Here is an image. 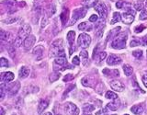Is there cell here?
Segmentation results:
<instances>
[{
  "label": "cell",
  "mask_w": 147,
  "mask_h": 115,
  "mask_svg": "<svg viewBox=\"0 0 147 115\" xmlns=\"http://www.w3.org/2000/svg\"><path fill=\"white\" fill-rule=\"evenodd\" d=\"M31 27L29 24H24L20 27V30L18 32L17 38L14 40V46L15 47H20L21 44L24 43V41L30 35Z\"/></svg>",
  "instance_id": "1"
},
{
  "label": "cell",
  "mask_w": 147,
  "mask_h": 115,
  "mask_svg": "<svg viewBox=\"0 0 147 115\" xmlns=\"http://www.w3.org/2000/svg\"><path fill=\"white\" fill-rule=\"evenodd\" d=\"M65 56L63 50V41L62 39L53 41L50 48V57H62Z\"/></svg>",
  "instance_id": "2"
},
{
  "label": "cell",
  "mask_w": 147,
  "mask_h": 115,
  "mask_svg": "<svg viewBox=\"0 0 147 115\" xmlns=\"http://www.w3.org/2000/svg\"><path fill=\"white\" fill-rule=\"evenodd\" d=\"M128 38V35L125 32H121V33H119L115 39L112 41L111 43V47L114 49H118V50H121V49H124L126 47V41Z\"/></svg>",
  "instance_id": "3"
},
{
  "label": "cell",
  "mask_w": 147,
  "mask_h": 115,
  "mask_svg": "<svg viewBox=\"0 0 147 115\" xmlns=\"http://www.w3.org/2000/svg\"><path fill=\"white\" fill-rule=\"evenodd\" d=\"M2 86L4 87L3 84H2ZM4 89H5V90H6L7 93L8 94L9 97H13L18 93V90H20V84L18 81H16L14 83H10V84L6 85V87H4Z\"/></svg>",
  "instance_id": "4"
},
{
  "label": "cell",
  "mask_w": 147,
  "mask_h": 115,
  "mask_svg": "<svg viewBox=\"0 0 147 115\" xmlns=\"http://www.w3.org/2000/svg\"><path fill=\"white\" fill-rule=\"evenodd\" d=\"M86 14V9L84 7H79L76 8L73 11V15H72V20L70 21V25H74L75 23L80 20V18H83Z\"/></svg>",
  "instance_id": "5"
},
{
  "label": "cell",
  "mask_w": 147,
  "mask_h": 115,
  "mask_svg": "<svg viewBox=\"0 0 147 115\" xmlns=\"http://www.w3.org/2000/svg\"><path fill=\"white\" fill-rule=\"evenodd\" d=\"M91 43V37L86 33H82L78 36L77 39V44L81 48L86 49L87 48Z\"/></svg>",
  "instance_id": "6"
},
{
  "label": "cell",
  "mask_w": 147,
  "mask_h": 115,
  "mask_svg": "<svg viewBox=\"0 0 147 115\" xmlns=\"http://www.w3.org/2000/svg\"><path fill=\"white\" fill-rule=\"evenodd\" d=\"M67 60L65 56H62V57H56L54 59L53 62V69L54 71H60L63 70L67 66Z\"/></svg>",
  "instance_id": "7"
},
{
  "label": "cell",
  "mask_w": 147,
  "mask_h": 115,
  "mask_svg": "<svg viewBox=\"0 0 147 115\" xmlns=\"http://www.w3.org/2000/svg\"><path fill=\"white\" fill-rule=\"evenodd\" d=\"M64 110L69 115H79L80 110L77 108V106L73 102H66L64 104Z\"/></svg>",
  "instance_id": "8"
},
{
  "label": "cell",
  "mask_w": 147,
  "mask_h": 115,
  "mask_svg": "<svg viewBox=\"0 0 147 115\" xmlns=\"http://www.w3.org/2000/svg\"><path fill=\"white\" fill-rule=\"evenodd\" d=\"M106 26V20L105 18H100L99 20H98L96 22V25H95V30L96 32V37L100 38L102 36L103 33V30Z\"/></svg>",
  "instance_id": "9"
},
{
  "label": "cell",
  "mask_w": 147,
  "mask_h": 115,
  "mask_svg": "<svg viewBox=\"0 0 147 115\" xmlns=\"http://www.w3.org/2000/svg\"><path fill=\"white\" fill-rule=\"evenodd\" d=\"M95 10L98 12L101 18H105L108 15V9L104 3H98V5L95 7Z\"/></svg>",
  "instance_id": "10"
},
{
  "label": "cell",
  "mask_w": 147,
  "mask_h": 115,
  "mask_svg": "<svg viewBox=\"0 0 147 115\" xmlns=\"http://www.w3.org/2000/svg\"><path fill=\"white\" fill-rule=\"evenodd\" d=\"M122 59L116 54H110L107 59V64L109 66H117V64H121Z\"/></svg>",
  "instance_id": "11"
},
{
  "label": "cell",
  "mask_w": 147,
  "mask_h": 115,
  "mask_svg": "<svg viewBox=\"0 0 147 115\" xmlns=\"http://www.w3.org/2000/svg\"><path fill=\"white\" fill-rule=\"evenodd\" d=\"M81 83L82 85L84 87H96V82H95V78L91 77V76H85L82 78L81 80Z\"/></svg>",
  "instance_id": "12"
},
{
  "label": "cell",
  "mask_w": 147,
  "mask_h": 115,
  "mask_svg": "<svg viewBox=\"0 0 147 115\" xmlns=\"http://www.w3.org/2000/svg\"><path fill=\"white\" fill-rule=\"evenodd\" d=\"M144 110H145V103L142 102V103H139V104L133 105L132 107L131 108V112L132 113H134V114L140 115V114H142V112H144Z\"/></svg>",
  "instance_id": "13"
},
{
  "label": "cell",
  "mask_w": 147,
  "mask_h": 115,
  "mask_svg": "<svg viewBox=\"0 0 147 115\" xmlns=\"http://www.w3.org/2000/svg\"><path fill=\"white\" fill-rule=\"evenodd\" d=\"M43 52H44V47L41 45H38L33 49L32 53L35 55V58L37 61H40V60L42 59L43 57Z\"/></svg>",
  "instance_id": "14"
},
{
  "label": "cell",
  "mask_w": 147,
  "mask_h": 115,
  "mask_svg": "<svg viewBox=\"0 0 147 115\" xmlns=\"http://www.w3.org/2000/svg\"><path fill=\"white\" fill-rule=\"evenodd\" d=\"M109 85L111 87V89L117 92H121L124 90V85L121 81L119 80H112L109 82Z\"/></svg>",
  "instance_id": "15"
},
{
  "label": "cell",
  "mask_w": 147,
  "mask_h": 115,
  "mask_svg": "<svg viewBox=\"0 0 147 115\" xmlns=\"http://www.w3.org/2000/svg\"><path fill=\"white\" fill-rule=\"evenodd\" d=\"M36 41V37L34 35L30 34L28 38L24 41V43H23V46H24L25 50H30L32 46L34 45Z\"/></svg>",
  "instance_id": "16"
},
{
  "label": "cell",
  "mask_w": 147,
  "mask_h": 115,
  "mask_svg": "<svg viewBox=\"0 0 147 115\" xmlns=\"http://www.w3.org/2000/svg\"><path fill=\"white\" fill-rule=\"evenodd\" d=\"M14 78H15V76L12 72H4L1 73V82L2 83H9L11 82Z\"/></svg>",
  "instance_id": "17"
},
{
  "label": "cell",
  "mask_w": 147,
  "mask_h": 115,
  "mask_svg": "<svg viewBox=\"0 0 147 115\" xmlns=\"http://www.w3.org/2000/svg\"><path fill=\"white\" fill-rule=\"evenodd\" d=\"M103 74L108 77H112V78H116L119 76V72L118 69H112V70H110V69L108 68H104Z\"/></svg>",
  "instance_id": "18"
},
{
  "label": "cell",
  "mask_w": 147,
  "mask_h": 115,
  "mask_svg": "<svg viewBox=\"0 0 147 115\" xmlns=\"http://www.w3.org/2000/svg\"><path fill=\"white\" fill-rule=\"evenodd\" d=\"M4 3H6L8 7V13H15L17 11L18 3L16 0H5Z\"/></svg>",
  "instance_id": "19"
},
{
  "label": "cell",
  "mask_w": 147,
  "mask_h": 115,
  "mask_svg": "<svg viewBox=\"0 0 147 115\" xmlns=\"http://www.w3.org/2000/svg\"><path fill=\"white\" fill-rule=\"evenodd\" d=\"M119 106H121V101H119V99H114L113 101H111V102H109L107 104V106H106V108H107L109 110H112V112H115V110H117Z\"/></svg>",
  "instance_id": "20"
},
{
  "label": "cell",
  "mask_w": 147,
  "mask_h": 115,
  "mask_svg": "<svg viewBox=\"0 0 147 115\" xmlns=\"http://www.w3.org/2000/svg\"><path fill=\"white\" fill-rule=\"evenodd\" d=\"M121 20L125 24H131L133 20H134V15L127 13V12H124L121 16Z\"/></svg>",
  "instance_id": "21"
},
{
  "label": "cell",
  "mask_w": 147,
  "mask_h": 115,
  "mask_svg": "<svg viewBox=\"0 0 147 115\" xmlns=\"http://www.w3.org/2000/svg\"><path fill=\"white\" fill-rule=\"evenodd\" d=\"M121 30V27H117L115 28V29L111 30L109 33H108V36H107V39H106V43H108L109 41H113L115 39V37H116L118 34H119V31Z\"/></svg>",
  "instance_id": "22"
},
{
  "label": "cell",
  "mask_w": 147,
  "mask_h": 115,
  "mask_svg": "<svg viewBox=\"0 0 147 115\" xmlns=\"http://www.w3.org/2000/svg\"><path fill=\"white\" fill-rule=\"evenodd\" d=\"M48 106H49V101L47 99H40L38 105V109H37L38 110V113L41 114L48 108Z\"/></svg>",
  "instance_id": "23"
},
{
  "label": "cell",
  "mask_w": 147,
  "mask_h": 115,
  "mask_svg": "<svg viewBox=\"0 0 147 115\" xmlns=\"http://www.w3.org/2000/svg\"><path fill=\"white\" fill-rule=\"evenodd\" d=\"M60 20L62 21V25L65 26L66 23L69 20V10L68 8H63V11L61 13V16H60Z\"/></svg>",
  "instance_id": "24"
},
{
  "label": "cell",
  "mask_w": 147,
  "mask_h": 115,
  "mask_svg": "<svg viewBox=\"0 0 147 115\" xmlns=\"http://www.w3.org/2000/svg\"><path fill=\"white\" fill-rule=\"evenodd\" d=\"M30 68L27 66H22L20 67V71H18V76L20 78H26L28 76L30 75Z\"/></svg>",
  "instance_id": "25"
},
{
  "label": "cell",
  "mask_w": 147,
  "mask_h": 115,
  "mask_svg": "<svg viewBox=\"0 0 147 115\" xmlns=\"http://www.w3.org/2000/svg\"><path fill=\"white\" fill-rule=\"evenodd\" d=\"M92 29H93L92 26L87 22H82L78 25V30L82 31H90Z\"/></svg>",
  "instance_id": "26"
},
{
  "label": "cell",
  "mask_w": 147,
  "mask_h": 115,
  "mask_svg": "<svg viewBox=\"0 0 147 115\" xmlns=\"http://www.w3.org/2000/svg\"><path fill=\"white\" fill-rule=\"evenodd\" d=\"M82 110H83V112H84V113H90L93 112V110H95V106L90 103H85L82 106Z\"/></svg>",
  "instance_id": "27"
},
{
  "label": "cell",
  "mask_w": 147,
  "mask_h": 115,
  "mask_svg": "<svg viewBox=\"0 0 147 115\" xmlns=\"http://www.w3.org/2000/svg\"><path fill=\"white\" fill-rule=\"evenodd\" d=\"M0 37H1V41H7L9 43L11 40V33H9L7 31H5V30H1V34H0Z\"/></svg>",
  "instance_id": "28"
},
{
  "label": "cell",
  "mask_w": 147,
  "mask_h": 115,
  "mask_svg": "<svg viewBox=\"0 0 147 115\" xmlns=\"http://www.w3.org/2000/svg\"><path fill=\"white\" fill-rule=\"evenodd\" d=\"M106 57H107V53H106V52H100V53H98V54H96L93 59L98 64H99L100 62H102L104 59H106Z\"/></svg>",
  "instance_id": "29"
},
{
  "label": "cell",
  "mask_w": 147,
  "mask_h": 115,
  "mask_svg": "<svg viewBox=\"0 0 147 115\" xmlns=\"http://www.w3.org/2000/svg\"><path fill=\"white\" fill-rule=\"evenodd\" d=\"M98 0H82V3L85 5V7L89 8L92 7H96L98 5Z\"/></svg>",
  "instance_id": "30"
},
{
  "label": "cell",
  "mask_w": 147,
  "mask_h": 115,
  "mask_svg": "<svg viewBox=\"0 0 147 115\" xmlns=\"http://www.w3.org/2000/svg\"><path fill=\"white\" fill-rule=\"evenodd\" d=\"M95 90L96 92L99 95H102L103 94V92L105 91V86L102 82H98V83H96V85L95 87Z\"/></svg>",
  "instance_id": "31"
},
{
  "label": "cell",
  "mask_w": 147,
  "mask_h": 115,
  "mask_svg": "<svg viewBox=\"0 0 147 115\" xmlns=\"http://www.w3.org/2000/svg\"><path fill=\"white\" fill-rule=\"evenodd\" d=\"M67 41L69 43V45H73L74 44V41H75V38H76V32L74 30H70L67 33Z\"/></svg>",
  "instance_id": "32"
},
{
  "label": "cell",
  "mask_w": 147,
  "mask_h": 115,
  "mask_svg": "<svg viewBox=\"0 0 147 115\" xmlns=\"http://www.w3.org/2000/svg\"><path fill=\"white\" fill-rule=\"evenodd\" d=\"M122 69H123L124 74H125V76H130L132 75V73H133V68H132L131 66H129V64H123Z\"/></svg>",
  "instance_id": "33"
},
{
  "label": "cell",
  "mask_w": 147,
  "mask_h": 115,
  "mask_svg": "<svg viewBox=\"0 0 147 115\" xmlns=\"http://www.w3.org/2000/svg\"><path fill=\"white\" fill-rule=\"evenodd\" d=\"M60 76H61V73L58 72V71H53V72L50 75V76H49V80H50L51 83H53V82H54V81L58 80Z\"/></svg>",
  "instance_id": "34"
},
{
  "label": "cell",
  "mask_w": 147,
  "mask_h": 115,
  "mask_svg": "<svg viewBox=\"0 0 147 115\" xmlns=\"http://www.w3.org/2000/svg\"><path fill=\"white\" fill-rule=\"evenodd\" d=\"M105 98L108 99H110V100H114V99H118V95L113 91H107L105 94Z\"/></svg>",
  "instance_id": "35"
},
{
  "label": "cell",
  "mask_w": 147,
  "mask_h": 115,
  "mask_svg": "<svg viewBox=\"0 0 147 115\" xmlns=\"http://www.w3.org/2000/svg\"><path fill=\"white\" fill-rule=\"evenodd\" d=\"M121 20V15L119 12H114L113 17H112V20H111V24H115L119 21Z\"/></svg>",
  "instance_id": "36"
},
{
  "label": "cell",
  "mask_w": 147,
  "mask_h": 115,
  "mask_svg": "<svg viewBox=\"0 0 147 115\" xmlns=\"http://www.w3.org/2000/svg\"><path fill=\"white\" fill-rule=\"evenodd\" d=\"M144 7V0H139V1H137L134 4V8L136 9V10H138V11L142 10Z\"/></svg>",
  "instance_id": "37"
},
{
  "label": "cell",
  "mask_w": 147,
  "mask_h": 115,
  "mask_svg": "<svg viewBox=\"0 0 147 115\" xmlns=\"http://www.w3.org/2000/svg\"><path fill=\"white\" fill-rule=\"evenodd\" d=\"M17 20H18L17 17H8V18H6V20H4L3 22L6 23V24H12V23L16 22Z\"/></svg>",
  "instance_id": "38"
},
{
  "label": "cell",
  "mask_w": 147,
  "mask_h": 115,
  "mask_svg": "<svg viewBox=\"0 0 147 115\" xmlns=\"http://www.w3.org/2000/svg\"><path fill=\"white\" fill-rule=\"evenodd\" d=\"M75 87H76V85H69L67 87H66V89L65 90H64V92H63V99H64V98H65V97L68 95V93H69V92H70V91H72L74 89H75Z\"/></svg>",
  "instance_id": "39"
},
{
  "label": "cell",
  "mask_w": 147,
  "mask_h": 115,
  "mask_svg": "<svg viewBox=\"0 0 147 115\" xmlns=\"http://www.w3.org/2000/svg\"><path fill=\"white\" fill-rule=\"evenodd\" d=\"M132 55L134 56L136 59H142V50H136L132 52Z\"/></svg>",
  "instance_id": "40"
},
{
  "label": "cell",
  "mask_w": 147,
  "mask_h": 115,
  "mask_svg": "<svg viewBox=\"0 0 147 115\" xmlns=\"http://www.w3.org/2000/svg\"><path fill=\"white\" fill-rule=\"evenodd\" d=\"M80 56L82 58V60L84 62H86V60H88V53H87V52L86 50H83L80 52Z\"/></svg>",
  "instance_id": "41"
},
{
  "label": "cell",
  "mask_w": 147,
  "mask_h": 115,
  "mask_svg": "<svg viewBox=\"0 0 147 115\" xmlns=\"http://www.w3.org/2000/svg\"><path fill=\"white\" fill-rule=\"evenodd\" d=\"M74 79V76L72 75V74H66L65 76H63V82H70Z\"/></svg>",
  "instance_id": "42"
},
{
  "label": "cell",
  "mask_w": 147,
  "mask_h": 115,
  "mask_svg": "<svg viewBox=\"0 0 147 115\" xmlns=\"http://www.w3.org/2000/svg\"><path fill=\"white\" fill-rule=\"evenodd\" d=\"M0 66L1 67H7L8 66V61L5 57H1V60H0Z\"/></svg>",
  "instance_id": "43"
},
{
  "label": "cell",
  "mask_w": 147,
  "mask_h": 115,
  "mask_svg": "<svg viewBox=\"0 0 147 115\" xmlns=\"http://www.w3.org/2000/svg\"><path fill=\"white\" fill-rule=\"evenodd\" d=\"M139 18H140L141 20H147V10H145V9H142V12L140 13Z\"/></svg>",
  "instance_id": "44"
},
{
  "label": "cell",
  "mask_w": 147,
  "mask_h": 115,
  "mask_svg": "<svg viewBox=\"0 0 147 115\" xmlns=\"http://www.w3.org/2000/svg\"><path fill=\"white\" fill-rule=\"evenodd\" d=\"M141 44H142L141 41H140V40H132L131 43H130V46L131 47H136V46H139V45H141Z\"/></svg>",
  "instance_id": "45"
},
{
  "label": "cell",
  "mask_w": 147,
  "mask_h": 115,
  "mask_svg": "<svg viewBox=\"0 0 147 115\" xmlns=\"http://www.w3.org/2000/svg\"><path fill=\"white\" fill-rule=\"evenodd\" d=\"M128 4V3H127ZM125 2H123V1H121V0H119V1H117V3H116V7L117 8H122V7H124V6L125 5H127Z\"/></svg>",
  "instance_id": "46"
},
{
  "label": "cell",
  "mask_w": 147,
  "mask_h": 115,
  "mask_svg": "<svg viewBox=\"0 0 147 115\" xmlns=\"http://www.w3.org/2000/svg\"><path fill=\"white\" fill-rule=\"evenodd\" d=\"M14 47H15L14 45H10V46H9V48H8V53H9V54L11 55V57L15 56V49H14Z\"/></svg>",
  "instance_id": "47"
},
{
  "label": "cell",
  "mask_w": 147,
  "mask_h": 115,
  "mask_svg": "<svg viewBox=\"0 0 147 115\" xmlns=\"http://www.w3.org/2000/svg\"><path fill=\"white\" fill-rule=\"evenodd\" d=\"M145 29V27L144 25H140V26H137L135 27L134 29V31L136 32V33H140V32H142V30H144Z\"/></svg>",
  "instance_id": "48"
},
{
  "label": "cell",
  "mask_w": 147,
  "mask_h": 115,
  "mask_svg": "<svg viewBox=\"0 0 147 115\" xmlns=\"http://www.w3.org/2000/svg\"><path fill=\"white\" fill-rule=\"evenodd\" d=\"M72 64H76V66H79V64H80V59H79V57H78V56L74 57L73 60H72Z\"/></svg>",
  "instance_id": "49"
},
{
  "label": "cell",
  "mask_w": 147,
  "mask_h": 115,
  "mask_svg": "<svg viewBox=\"0 0 147 115\" xmlns=\"http://www.w3.org/2000/svg\"><path fill=\"white\" fill-rule=\"evenodd\" d=\"M98 20V16L96 15H92V16H90V18H89V21L90 22H96Z\"/></svg>",
  "instance_id": "50"
},
{
  "label": "cell",
  "mask_w": 147,
  "mask_h": 115,
  "mask_svg": "<svg viewBox=\"0 0 147 115\" xmlns=\"http://www.w3.org/2000/svg\"><path fill=\"white\" fill-rule=\"evenodd\" d=\"M0 92H1V99L3 100L4 99V97H5V93L7 94V92H6V90H5L3 86H1V89H0Z\"/></svg>",
  "instance_id": "51"
},
{
  "label": "cell",
  "mask_w": 147,
  "mask_h": 115,
  "mask_svg": "<svg viewBox=\"0 0 147 115\" xmlns=\"http://www.w3.org/2000/svg\"><path fill=\"white\" fill-rule=\"evenodd\" d=\"M142 83H144V85L147 87V75H144L142 76Z\"/></svg>",
  "instance_id": "52"
},
{
  "label": "cell",
  "mask_w": 147,
  "mask_h": 115,
  "mask_svg": "<svg viewBox=\"0 0 147 115\" xmlns=\"http://www.w3.org/2000/svg\"><path fill=\"white\" fill-rule=\"evenodd\" d=\"M0 110H1V115H4V114H5V110H4V108H3V107H1V108H0Z\"/></svg>",
  "instance_id": "53"
},
{
  "label": "cell",
  "mask_w": 147,
  "mask_h": 115,
  "mask_svg": "<svg viewBox=\"0 0 147 115\" xmlns=\"http://www.w3.org/2000/svg\"><path fill=\"white\" fill-rule=\"evenodd\" d=\"M43 115H53V113L52 112H45Z\"/></svg>",
  "instance_id": "54"
},
{
  "label": "cell",
  "mask_w": 147,
  "mask_h": 115,
  "mask_svg": "<svg viewBox=\"0 0 147 115\" xmlns=\"http://www.w3.org/2000/svg\"><path fill=\"white\" fill-rule=\"evenodd\" d=\"M83 115H91V114H90V113H84Z\"/></svg>",
  "instance_id": "55"
},
{
  "label": "cell",
  "mask_w": 147,
  "mask_h": 115,
  "mask_svg": "<svg viewBox=\"0 0 147 115\" xmlns=\"http://www.w3.org/2000/svg\"><path fill=\"white\" fill-rule=\"evenodd\" d=\"M124 115H129V114H124Z\"/></svg>",
  "instance_id": "56"
},
{
  "label": "cell",
  "mask_w": 147,
  "mask_h": 115,
  "mask_svg": "<svg viewBox=\"0 0 147 115\" xmlns=\"http://www.w3.org/2000/svg\"><path fill=\"white\" fill-rule=\"evenodd\" d=\"M12 115H17V114H12Z\"/></svg>",
  "instance_id": "57"
},
{
  "label": "cell",
  "mask_w": 147,
  "mask_h": 115,
  "mask_svg": "<svg viewBox=\"0 0 147 115\" xmlns=\"http://www.w3.org/2000/svg\"><path fill=\"white\" fill-rule=\"evenodd\" d=\"M146 53H147V52H146Z\"/></svg>",
  "instance_id": "58"
}]
</instances>
